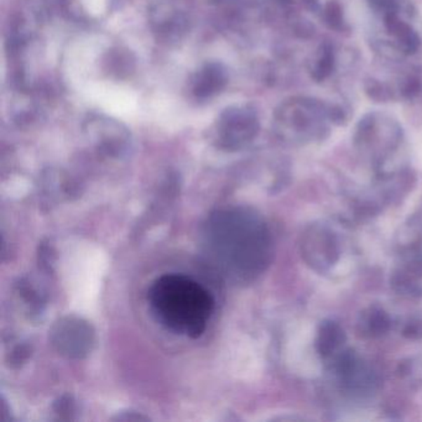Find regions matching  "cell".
I'll return each mask as SVG.
<instances>
[{
  "instance_id": "6da1fadb",
  "label": "cell",
  "mask_w": 422,
  "mask_h": 422,
  "mask_svg": "<svg viewBox=\"0 0 422 422\" xmlns=\"http://www.w3.org/2000/svg\"><path fill=\"white\" fill-rule=\"evenodd\" d=\"M148 300L158 322L171 332L190 338L203 334L215 308L210 291L182 274L163 275L155 280Z\"/></svg>"
},
{
  "instance_id": "7a4b0ae2",
  "label": "cell",
  "mask_w": 422,
  "mask_h": 422,
  "mask_svg": "<svg viewBox=\"0 0 422 422\" xmlns=\"http://www.w3.org/2000/svg\"><path fill=\"white\" fill-rule=\"evenodd\" d=\"M257 229L253 219L237 208L212 213L202 231V247L207 261L223 278L239 281L255 263Z\"/></svg>"
},
{
  "instance_id": "3957f363",
  "label": "cell",
  "mask_w": 422,
  "mask_h": 422,
  "mask_svg": "<svg viewBox=\"0 0 422 422\" xmlns=\"http://www.w3.org/2000/svg\"><path fill=\"white\" fill-rule=\"evenodd\" d=\"M333 116H343V111L312 98H291L276 108L274 125L276 132L287 135L307 127H322Z\"/></svg>"
},
{
  "instance_id": "277c9868",
  "label": "cell",
  "mask_w": 422,
  "mask_h": 422,
  "mask_svg": "<svg viewBox=\"0 0 422 422\" xmlns=\"http://www.w3.org/2000/svg\"><path fill=\"white\" fill-rule=\"evenodd\" d=\"M259 130L258 114L250 106L228 107L217 118L213 137L219 148L239 149Z\"/></svg>"
},
{
  "instance_id": "5b68a950",
  "label": "cell",
  "mask_w": 422,
  "mask_h": 422,
  "mask_svg": "<svg viewBox=\"0 0 422 422\" xmlns=\"http://www.w3.org/2000/svg\"><path fill=\"white\" fill-rule=\"evenodd\" d=\"M83 134L95 150L107 156H121L130 145V132L114 118L92 113L86 118Z\"/></svg>"
},
{
  "instance_id": "8992f818",
  "label": "cell",
  "mask_w": 422,
  "mask_h": 422,
  "mask_svg": "<svg viewBox=\"0 0 422 422\" xmlns=\"http://www.w3.org/2000/svg\"><path fill=\"white\" fill-rule=\"evenodd\" d=\"M51 341L60 353L69 358H82L93 344V331L85 321L66 317L55 325Z\"/></svg>"
},
{
  "instance_id": "52a82bcc",
  "label": "cell",
  "mask_w": 422,
  "mask_h": 422,
  "mask_svg": "<svg viewBox=\"0 0 422 422\" xmlns=\"http://www.w3.org/2000/svg\"><path fill=\"white\" fill-rule=\"evenodd\" d=\"M149 25L163 41H179L190 29V18L175 1H158L149 9Z\"/></svg>"
},
{
  "instance_id": "ba28073f",
  "label": "cell",
  "mask_w": 422,
  "mask_h": 422,
  "mask_svg": "<svg viewBox=\"0 0 422 422\" xmlns=\"http://www.w3.org/2000/svg\"><path fill=\"white\" fill-rule=\"evenodd\" d=\"M227 85V69L221 62H207L192 74L190 92L196 100H210L219 95Z\"/></svg>"
},
{
  "instance_id": "9c48e42d",
  "label": "cell",
  "mask_w": 422,
  "mask_h": 422,
  "mask_svg": "<svg viewBox=\"0 0 422 422\" xmlns=\"http://www.w3.org/2000/svg\"><path fill=\"white\" fill-rule=\"evenodd\" d=\"M103 66L104 71L111 77L128 79L135 69V57L128 48H111L103 58Z\"/></svg>"
},
{
  "instance_id": "30bf717a",
  "label": "cell",
  "mask_w": 422,
  "mask_h": 422,
  "mask_svg": "<svg viewBox=\"0 0 422 422\" xmlns=\"http://www.w3.org/2000/svg\"><path fill=\"white\" fill-rule=\"evenodd\" d=\"M211 3H223V1H227V0H208Z\"/></svg>"
}]
</instances>
